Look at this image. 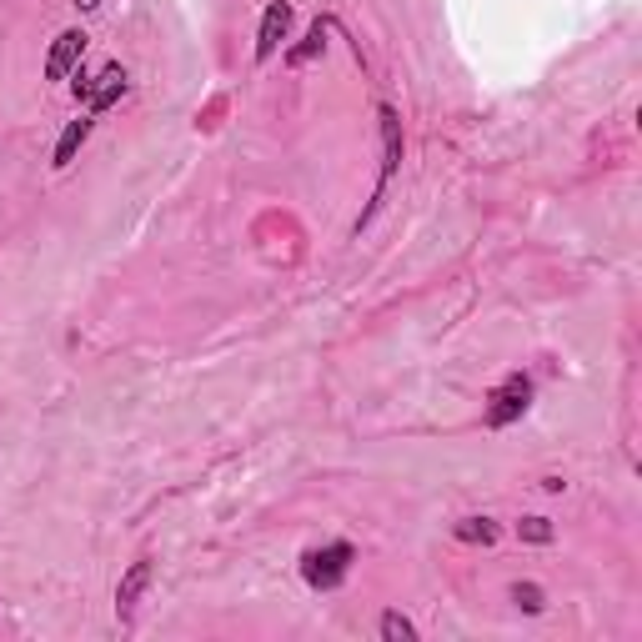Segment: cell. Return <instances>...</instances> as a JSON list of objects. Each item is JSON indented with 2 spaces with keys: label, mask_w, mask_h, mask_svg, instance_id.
<instances>
[{
  "label": "cell",
  "mask_w": 642,
  "mask_h": 642,
  "mask_svg": "<svg viewBox=\"0 0 642 642\" xmlns=\"http://www.w3.org/2000/svg\"><path fill=\"white\" fill-rule=\"evenodd\" d=\"M352 562H357V547H352V542L306 547V552H301V582H306L311 592H337V587L347 582Z\"/></svg>",
  "instance_id": "obj_1"
},
{
  "label": "cell",
  "mask_w": 642,
  "mask_h": 642,
  "mask_svg": "<svg viewBox=\"0 0 642 642\" xmlns=\"http://www.w3.org/2000/svg\"><path fill=\"white\" fill-rule=\"evenodd\" d=\"M527 407H532V377H527V372H507V377L492 387V397H487L482 427H487V432H502V427L522 422Z\"/></svg>",
  "instance_id": "obj_2"
},
{
  "label": "cell",
  "mask_w": 642,
  "mask_h": 642,
  "mask_svg": "<svg viewBox=\"0 0 642 642\" xmlns=\"http://www.w3.org/2000/svg\"><path fill=\"white\" fill-rule=\"evenodd\" d=\"M71 91H76L81 111L101 116V111H111V106L131 91V76H126V66H106L101 76H86V71L76 66V71H71Z\"/></svg>",
  "instance_id": "obj_3"
},
{
  "label": "cell",
  "mask_w": 642,
  "mask_h": 642,
  "mask_svg": "<svg viewBox=\"0 0 642 642\" xmlns=\"http://www.w3.org/2000/svg\"><path fill=\"white\" fill-rule=\"evenodd\" d=\"M377 121H382V176H377V196H372V206L362 211V221H357V231L377 216V206H382V191H387V181L397 176V166H402V151H407V141H402V116H397V106H377Z\"/></svg>",
  "instance_id": "obj_4"
},
{
  "label": "cell",
  "mask_w": 642,
  "mask_h": 642,
  "mask_svg": "<svg viewBox=\"0 0 642 642\" xmlns=\"http://www.w3.org/2000/svg\"><path fill=\"white\" fill-rule=\"evenodd\" d=\"M291 0H271V6L261 11V31H256V66H266L276 51H281V41L291 36Z\"/></svg>",
  "instance_id": "obj_5"
},
{
  "label": "cell",
  "mask_w": 642,
  "mask_h": 642,
  "mask_svg": "<svg viewBox=\"0 0 642 642\" xmlns=\"http://www.w3.org/2000/svg\"><path fill=\"white\" fill-rule=\"evenodd\" d=\"M86 31L81 26H71V31H61L56 36V46H51V56H46V81H71V71L81 66V56H86Z\"/></svg>",
  "instance_id": "obj_6"
},
{
  "label": "cell",
  "mask_w": 642,
  "mask_h": 642,
  "mask_svg": "<svg viewBox=\"0 0 642 642\" xmlns=\"http://www.w3.org/2000/svg\"><path fill=\"white\" fill-rule=\"evenodd\" d=\"M146 587H151V557H136L126 567V577L116 582V617H121V627H131V612H136Z\"/></svg>",
  "instance_id": "obj_7"
},
{
  "label": "cell",
  "mask_w": 642,
  "mask_h": 642,
  "mask_svg": "<svg viewBox=\"0 0 642 642\" xmlns=\"http://www.w3.org/2000/svg\"><path fill=\"white\" fill-rule=\"evenodd\" d=\"M91 131H96V116H91V111H81V116L61 131V141H56V151H51V166H56V171H66V166L81 156V146L91 141Z\"/></svg>",
  "instance_id": "obj_8"
},
{
  "label": "cell",
  "mask_w": 642,
  "mask_h": 642,
  "mask_svg": "<svg viewBox=\"0 0 642 642\" xmlns=\"http://www.w3.org/2000/svg\"><path fill=\"white\" fill-rule=\"evenodd\" d=\"M332 26H337L332 16H316V21H311V31L301 36V46H291V51H286V66H291V71L311 66L321 51H327V31H332Z\"/></svg>",
  "instance_id": "obj_9"
},
{
  "label": "cell",
  "mask_w": 642,
  "mask_h": 642,
  "mask_svg": "<svg viewBox=\"0 0 642 642\" xmlns=\"http://www.w3.org/2000/svg\"><path fill=\"white\" fill-rule=\"evenodd\" d=\"M452 537L457 542H472V547H497L502 527L492 517H462V522H452Z\"/></svg>",
  "instance_id": "obj_10"
},
{
  "label": "cell",
  "mask_w": 642,
  "mask_h": 642,
  "mask_svg": "<svg viewBox=\"0 0 642 642\" xmlns=\"http://www.w3.org/2000/svg\"><path fill=\"white\" fill-rule=\"evenodd\" d=\"M512 602H517V612H527V617H537V612H547V592L537 587V582H512V592H507Z\"/></svg>",
  "instance_id": "obj_11"
},
{
  "label": "cell",
  "mask_w": 642,
  "mask_h": 642,
  "mask_svg": "<svg viewBox=\"0 0 642 642\" xmlns=\"http://www.w3.org/2000/svg\"><path fill=\"white\" fill-rule=\"evenodd\" d=\"M377 632H382V642H417V627L402 612H382L377 617Z\"/></svg>",
  "instance_id": "obj_12"
},
{
  "label": "cell",
  "mask_w": 642,
  "mask_h": 642,
  "mask_svg": "<svg viewBox=\"0 0 642 642\" xmlns=\"http://www.w3.org/2000/svg\"><path fill=\"white\" fill-rule=\"evenodd\" d=\"M517 537H522L527 547H547V542L557 537V527H552L547 517H522V522H517Z\"/></svg>",
  "instance_id": "obj_13"
},
{
  "label": "cell",
  "mask_w": 642,
  "mask_h": 642,
  "mask_svg": "<svg viewBox=\"0 0 642 642\" xmlns=\"http://www.w3.org/2000/svg\"><path fill=\"white\" fill-rule=\"evenodd\" d=\"M76 6H81V11H96V6H101V0H76Z\"/></svg>",
  "instance_id": "obj_14"
}]
</instances>
